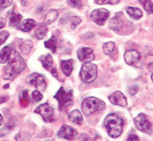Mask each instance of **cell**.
I'll list each match as a JSON object with an SVG mask.
<instances>
[{
    "instance_id": "6da1fadb",
    "label": "cell",
    "mask_w": 153,
    "mask_h": 141,
    "mask_svg": "<svg viewBox=\"0 0 153 141\" xmlns=\"http://www.w3.org/2000/svg\"><path fill=\"white\" fill-rule=\"evenodd\" d=\"M8 65L3 68L2 77L5 79H12L21 73L26 67L24 59L20 56L18 52L13 49L8 60Z\"/></svg>"
},
{
    "instance_id": "7a4b0ae2",
    "label": "cell",
    "mask_w": 153,
    "mask_h": 141,
    "mask_svg": "<svg viewBox=\"0 0 153 141\" xmlns=\"http://www.w3.org/2000/svg\"><path fill=\"white\" fill-rule=\"evenodd\" d=\"M104 124L110 137L117 138L123 133L124 122L123 118L117 114H110L107 115L104 120Z\"/></svg>"
},
{
    "instance_id": "3957f363",
    "label": "cell",
    "mask_w": 153,
    "mask_h": 141,
    "mask_svg": "<svg viewBox=\"0 0 153 141\" xmlns=\"http://www.w3.org/2000/svg\"><path fill=\"white\" fill-rule=\"evenodd\" d=\"M105 107V102L96 97L86 98L83 101L81 105L83 114L86 117L90 116L94 113L103 111Z\"/></svg>"
},
{
    "instance_id": "277c9868",
    "label": "cell",
    "mask_w": 153,
    "mask_h": 141,
    "mask_svg": "<svg viewBox=\"0 0 153 141\" xmlns=\"http://www.w3.org/2000/svg\"><path fill=\"white\" fill-rule=\"evenodd\" d=\"M54 98L59 102V109L61 111L73 105V91H66L62 87L59 88Z\"/></svg>"
},
{
    "instance_id": "5b68a950",
    "label": "cell",
    "mask_w": 153,
    "mask_h": 141,
    "mask_svg": "<svg viewBox=\"0 0 153 141\" xmlns=\"http://www.w3.org/2000/svg\"><path fill=\"white\" fill-rule=\"evenodd\" d=\"M97 70L98 67L92 63H85L81 67L80 72V76L82 81L85 83H91L94 82L97 78Z\"/></svg>"
},
{
    "instance_id": "8992f818",
    "label": "cell",
    "mask_w": 153,
    "mask_h": 141,
    "mask_svg": "<svg viewBox=\"0 0 153 141\" xmlns=\"http://www.w3.org/2000/svg\"><path fill=\"white\" fill-rule=\"evenodd\" d=\"M26 83L35 87L38 90L44 91L47 87L46 79L45 76L39 73H32L27 76L26 79Z\"/></svg>"
},
{
    "instance_id": "52a82bcc",
    "label": "cell",
    "mask_w": 153,
    "mask_h": 141,
    "mask_svg": "<svg viewBox=\"0 0 153 141\" xmlns=\"http://www.w3.org/2000/svg\"><path fill=\"white\" fill-rule=\"evenodd\" d=\"M35 113L40 114L46 123H52L54 120V110L48 104L44 103L38 106L35 110Z\"/></svg>"
},
{
    "instance_id": "ba28073f",
    "label": "cell",
    "mask_w": 153,
    "mask_h": 141,
    "mask_svg": "<svg viewBox=\"0 0 153 141\" xmlns=\"http://www.w3.org/2000/svg\"><path fill=\"white\" fill-rule=\"evenodd\" d=\"M134 123L137 129L140 131L148 134L152 131V123L144 114H138L134 120Z\"/></svg>"
},
{
    "instance_id": "9c48e42d",
    "label": "cell",
    "mask_w": 153,
    "mask_h": 141,
    "mask_svg": "<svg viewBox=\"0 0 153 141\" xmlns=\"http://www.w3.org/2000/svg\"><path fill=\"white\" fill-rule=\"evenodd\" d=\"M109 17H110V12L108 10L105 8H99L92 11L90 15V19L96 24L103 26L108 20Z\"/></svg>"
},
{
    "instance_id": "30bf717a",
    "label": "cell",
    "mask_w": 153,
    "mask_h": 141,
    "mask_svg": "<svg viewBox=\"0 0 153 141\" xmlns=\"http://www.w3.org/2000/svg\"><path fill=\"white\" fill-rule=\"evenodd\" d=\"M77 57L81 62H91L95 59V55L92 49L89 47H82L77 51Z\"/></svg>"
},
{
    "instance_id": "8fae6325",
    "label": "cell",
    "mask_w": 153,
    "mask_h": 141,
    "mask_svg": "<svg viewBox=\"0 0 153 141\" xmlns=\"http://www.w3.org/2000/svg\"><path fill=\"white\" fill-rule=\"evenodd\" d=\"M108 99L112 104L115 105H120L121 107H127L128 102L126 96L121 91H115L113 93L110 94Z\"/></svg>"
},
{
    "instance_id": "7c38bea8",
    "label": "cell",
    "mask_w": 153,
    "mask_h": 141,
    "mask_svg": "<svg viewBox=\"0 0 153 141\" xmlns=\"http://www.w3.org/2000/svg\"><path fill=\"white\" fill-rule=\"evenodd\" d=\"M57 135H58L59 137L71 140H74L76 137V135H77V132L71 126L65 125V126H62L61 129L58 131Z\"/></svg>"
},
{
    "instance_id": "4fadbf2b",
    "label": "cell",
    "mask_w": 153,
    "mask_h": 141,
    "mask_svg": "<svg viewBox=\"0 0 153 141\" xmlns=\"http://www.w3.org/2000/svg\"><path fill=\"white\" fill-rule=\"evenodd\" d=\"M125 61L128 65L135 66L141 59V55L139 52L134 49L128 50L124 55Z\"/></svg>"
},
{
    "instance_id": "5bb4252c",
    "label": "cell",
    "mask_w": 153,
    "mask_h": 141,
    "mask_svg": "<svg viewBox=\"0 0 153 141\" xmlns=\"http://www.w3.org/2000/svg\"><path fill=\"white\" fill-rule=\"evenodd\" d=\"M60 67L62 73L66 76H70L74 69V60H62L60 63Z\"/></svg>"
},
{
    "instance_id": "9a60e30c",
    "label": "cell",
    "mask_w": 153,
    "mask_h": 141,
    "mask_svg": "<svg viewBox=\"0 0 153 141\" xmlns=\"http://www.w3.org/2000/svg\"><path fill=\"white\" fill-rule=\"evenodd\" d=\"M123 26V22L122 21L121 19L118 17H114L110 20L109 22V27L110 29L114 31L115 32L119 33L122 29Z\"/></svg>"
},
{
    "instance_id": "2e32d148",
    "label": "cell",
    "mask_w": 153,
    "mask_h": 141,
    "mask_svg": "<svg viewBox=\"0 0 153 141\" xmlns=\"http://www.w3.org/2000/svg\"><path fill=\"white\" fill-rule=\"evenodd\" d=\"M68 120L71 123L77 125H81L83 122V115L79 110H74L69 114Z\"/></svg>"
},
{
    "instance_id": "e0dca14e",
    "label": "cell",
    "mask_w": 153,
    "mask_h": 141,
    "mask_svg": "<svg viewBox=\"0 0 153 141\" xmlns=\"http://www.w3.org/2000/svg\"><path fill=\"white\" fill-rule=\"evenodd\" d=\"M12 50L13 49L11 48V46H5L1 50V52H0V63L1 64H5V63H6L8 61Z\"/></svg>"
},
{
    "instance_id": "ac0fdd59",
    "label": "cell",
    "mask_w": 153,
    "mask_h": 141,
    "mask_svg": "<svg viewBox=\"0 0 153 141\" xmlns=\"http://www.w3.org/2000/svg\"><path fill=\"white\" fill-rule=\"evenodd\" d=\"M39 60L42 62L44 68H45L46 70H49V69L52 68L53 64V60L52 56L50 54L42 55L40 57V58H39Z\"/></svg>"
},
{
    "instance_id": "d6986e66",
    "label": "cell",
    "mask_w": 153,
    "mask_h": 141,
    "mask_svg": "<svg viewBox=\"0 0 153 141\" xmlns=\"http://www.w3.org/2000/svg\"><path fill=\"white\" fill-rule=\"evenodd\" d=\"M128 14L134 20H139L143 17V12L140 8L135 7H128L126 9Z\"/></svg>"
},
{
    "instance_id": "ffe728a7",
    "label": "cell",
    "mask_w": 153,
    "mask_h": 141,
    "mask_svg": "<svg viewBox=\"0 0 153 141\" xmlns=\"http://www.w3.org/2000/svg\"><path fill=\"white\" fill-rule=\"evenodd\" d=\"M58 11L56 10H51L50 11H48L47 13V14L45 17V25L47 26V25L51 24L52 23H53L56 20L58 17Z\"/></svg>"
},
{
    "instance_id": "44dd1931",
    "label": "cell",
    "mask_w": 153,
    "mask_h": 141,
    "mask_svg": "<svg viewBox=\"0 0 153 141\" xmlns=\"http://www.w3.org/2000/svg\"><path fill=\"white\" fill-rule=\"evenodd\" d=\"M22 20H23V16L13 11L10 16V26L13 27H18Z\"/></svg>"
},
{
    "instance_id": "7402d4cb",
    "label": "cell",
    "mask_w": 153,
    "mask_h": 141,
    "mask_svg": "<svg viewBox=\"0 0 153 141\" xmlns=\"http://www.w3.org/2000/svg\"><path fill=\"white\" fill-rule=\"evenodd\" d=\"M35 26V22L32 19H26L20 24V29L23 32H27L32 30Z\"/></svg>"
},
{
    "instance_id": "603a6c76",
    "label": "cell",
    "mask_w": 153,
    "mask_h": 141,
    "mask_svg": "<svg viewBox=\"0 0 153 141\" xmlns=\"http://www.w3.org/2000/svg\"><path fill=\"white\" fill-rule=\"evenodd\" d=\"M19 100L22 107H26L29 105L30 99H29V95L27 90H25L20 93L19 95Z\"/></svg>"
},
{
    "instance_id": "cb8c5ba5",
    "label": "cell",
    "mask_w": 153,
    "mask_h": 141,
    "mask_svg": "<svg viewBox=\"0 0 153 141\" xmlns=\"http://www.w3.org/2000/svg\"><path fill=\"white\" fill-rule=\"evenodd\" d=\"M32 47H33V43L29 40H25L24 42L22 43L21 45L20 46V49L23 55H27L30 52Z\"/></svg>"
},
{
    "instance_id": "d4e9b609",
    "label": "cell",
    "mask_w": 153,
    "mask_h": 141,
    "mask_svg": "<svg viewBox=\"0 0 153 141\" xmlns=\"http://www.w3.org/2000/svg\"><path fill=\"white\" fill-rule=\"evenodd\" d=\"M45 46L46 48L49 49L50 50L52 51L53 52H56L57 42L56 40V38L54 37H51V39L48 40L45 43Z\"/></svg>"
},
{
    "instance_id": "484cf974",
    "label": "cell",
    "mask_w": 153,
    "mask_h": 141,
    "mask_svg": "<svg viewBox=\"0 0 153 141\" xmlns=\"http://www.w3.org/2000/svg\"><path fill=\"white\" fill-rule=\"evenodd\" d=\"M47 32H48V28L45 26H42L38 28L35 32V35L38 40H42L47 35Z\"/></svg>"
},
{
    "instance_id": "4316f807",
    "label": "cell",
    "mask_w": 153,
    "mask_h": 141,
    "mask_svg": "<svg viewBox=\"0 0 153 141\" xmlns=\"http://www.w3.org/2000/svg\"><path fill=\"white\" fill-rule=\"evenodd\" d=\"M115 48V44L114 43L112 42V41H109V42L105 43L103 45V51H104V53L105 55H110L112 52H113Z\"/></svg>"
},
{
    "instance_id": "83f0119b",
    "label": "cell",
    "mask_w": 153,
    "mask_h": 141,
    "mask_svg": "<svg viewBox=\"0 0 153 141\" xmlns=\"http://www.w3.org/2000/svg\"><path fill=\"white\" fill-rule=\"evenodd\" d=\"M95 2L98 5H117L120 0H94Z\"/></svg>"
},
{
    "instance_id": "f1b7e54d",
    "label": "cell",
    "mask_w": 153,
    "mask_h": 141,
    "mask_svg": "<svg viewBox=\"0 0 153 141\" xmlns=\"http://www.w3.org/2000/svg\"><path fill=\"white\" fill-rule=\"evenodd\" d=\"M144 9L149 14H153V2H152L150 0H146L143 4Z\"/></svg>"
},
{
    "instance_id": "f546056e",
    "label": "cell",
    "mask_w": 153,
    "mask_h": 141,
    "mask_svg": "<svg viewBox=\"0 0 153 141\" xmlns=\"http://www.w3.org/2000/svg\"><path fill=\"white\" fill-rule=\"evenodd\" d=\"M67 3L73 8H81L83 5L82 0H67Z\"/></svg>"
},
{
    "instance_id": "4dcf8cb0",
    "label": "cell",
    "mask_w": 153,
    "mask_h": 141,
    "mask_svg": "<svg viewBox=\"0 0 153 141\" xmlns=\"http://www.w3.org/2000/svg\"><path fill=\"white\" fill-rule=\"evenodd\" d=\"M42 98H43V96H42V94L40 93V91L35 90L32 92V100H33V102H40V101L42 99Z\"/></svg>"
},
{
    "instance_id": "1f68e13d",
    "label": "cell",
    "mask_w": 153,
    "mask_h": 141,
    "mask_svg": "<svg viewBox=\"0 0 153 141\" xmlns=\"http://www.w3.org/2000/svg\"><path fill=\"white\" fill-rule=\"evenodd\" d=\"M10 34L7 31H2L0 32V46L2 45L5 41L7 40L8 37H9Z\"/></svg>"
},
{
    "instance_id": "d6a6232c",
    "label": "cell",
    "mask_w": 153,
    "mask_h": 141,
    "mask_svg": "<svg viewBox=\"0 0 153 141\" xmlns=\"http://www.w3.org/2000/svg\"><path fill=\"white\" fill-rule=\"evenodd\" d=\"M71 29H75L76 26H78L79 24L81 22V19L78 17H73L71 18Z\"/></svg>"
},
{
    "instance_id": "836d02e7",
    "label": "cell",
    "mask_w": 153,
    "mask_h": 141,
    "mask_svg": "<svg viewBox=\"0 0 153 141\" xmlns=\"http://www.w3.org/2000/svg\"><path fill=\"white\" fill-rule=\"evenodd\" d=\"M13 0H0V9H4L12 4Z\"/></svg>"
},
{
    "instance_id": "e575fe53",
    "label": "cell",
    "mask_w": 153,
    "mask_h": 141,
    "mask_svg": "<svg viewBox=\"0 0 153 141\" xmlns=\"http://www.w3.org/2000/svg\"><path fill=\"white\" fill-rule=\"evenodd\" d=\"M127 140L138 141V140H140V138H139V137H138L137 134H131L128 136V137Z\"/></svg>"
},
{
    "instance_id": "d590c367",
    "label": "cell",
    "mask_w": 153,
    "mask_h": 141,
    "mask_svg": "<svg viewBox=\"0 0 153 141\" xmlns=\"http://www.w3.org/2000/svg\"><path fill=\"white\" fill-rule=\"evenodd\" d=\"M138 90V87L137 86H131V87H129L128 91H129V93L131 95H134Z\"/></svg>"
},
{
    "instance_id": "8d00e7d4",
    "label": "cell",
    "mask_w": 153,
    "mask_h": 141,
    "mask_svg": "<svg viewBox=\"0 0 153 141\" xmlns=\"http://www.w3.org/2000/svg\"><path fill=\"white\" fill-rule=\"evenodd\" d=\"M5 23H6L5 17H4L2 14H0V29L3 28L5 26Z\"/></svg>"
},
{
    "instance_id": "74e56055",
    "label": "cell",
    "mask_w": 153,
    "mask_h": 141,
    "mask_svg": "<svg viewBox=\"0 0 153 141\" xmlns=\"http://www.w3.org/2000/svg\"><path fill=\"white\" fill-rule=\"evenodd\" d=\"M8 99V96H0V104L3 103V102H5Z\"/></svg>"
},
{
    "instance_id": "f35d334b",
    "label": "cell",
    "mask_w": 153,
    "mask_h": 141,
    "mask_svg": "<svg viewBox=\"0 0 153 141\" xmlns=\"http://www.w3.org/2000/svg\"><path fill=\"white\" fill-rule=\"evenodd\" d=\"M148 69L150 72H153V62L150 63L148 65Z\"/></svg>"
},
{
    "instance_id": "ab89813d",
    "label": "cell",
    "mask_w": 153,
    "mask_h": 141,
    "mask_svg": "<svg viewBox=\"0 0 153 141\" xmlns=\"http://www.w3.org/2000/svg\"><path fill=\"white\" fill-rule=\"evenodd\" d=\"M3 122H4L3 117L2 116V114H0V126H2V123H3Z\"/></svg>"
},
{
    "instance_id": "60d3db41",
    "label": "cell",
    "mask_w": 153,
    "mask_h": 141,
    "mask_svg": "<svg viewBox=\"0 0 153 141\" xmlns=\"http://www.w3.org/2000/svg\"><path fill=\"white\" fill-rule=\"evenodd\" d=\"M146 0H139V2H140V3L142 4V5L144 3V2H146Z\"/></svg>"
},
{
    "instance_id": "b9f144b4",
    "label": "cell",
    "mask_w": 153,
    "mask_h": 141,
    "mask_svg": "<svg viewBox=\"0 0 153 141\" xmlns=\"http://www.w3.org/2000/svg\"><path fill=\"white\" fill-rule=\"evenodd\" d=\"M151 79H152V82H153V73H152V76H151Z\"/></svg>"
}]
</instances>
